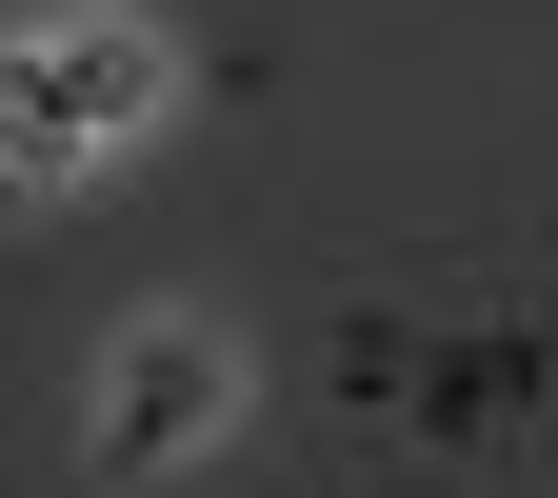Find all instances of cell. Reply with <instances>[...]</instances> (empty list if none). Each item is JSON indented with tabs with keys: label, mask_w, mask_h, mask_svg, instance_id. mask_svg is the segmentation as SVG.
I'll use <instances>...</instances> for the list:
<instances>
[{
	"label": "cell",
	"mask_w": 558,
	"mask_h": 498,
	"mask_svg": "<svg viewBox=\"0 0 558 498\" xmlns=\"http://www.w3.org/2000/svg\"><path fill=\"white\" fill-rule=\"evenodd\" d=\"M140 120H160V40H140V21H60V40L0 60V160H21V199H60Z\"/></svg>",
	"instance_id": "6da1fadb"
},
{
	"label": "cell",
	"mask_w": 558,
	"mask_h": 498,
	"mask_svg": "<svg viewBox=\"0 0 558 498\" xmlns=\"http://www.w3.org/2000/svg\"><path fill=\"white\" fill-rule=\"evenodd\" d=\"M240 418V360L199 319H160V339H120V379H100V459H199Z\"/></svg>",
	"instance_id": "7a4b0ae2"
}]
</instances>
